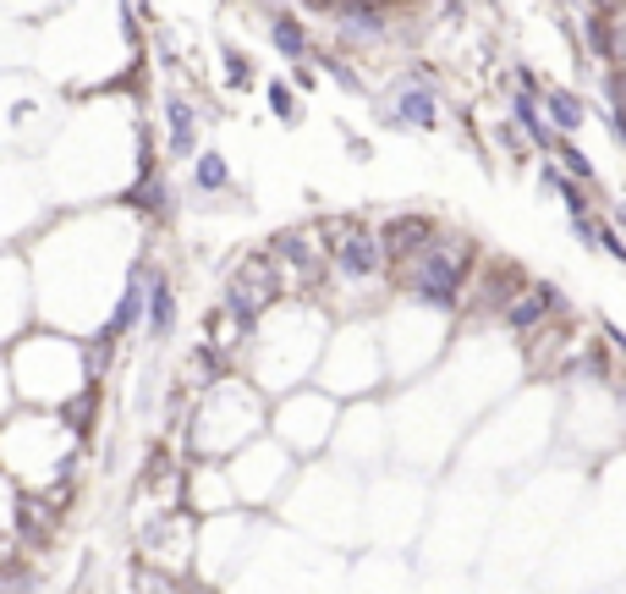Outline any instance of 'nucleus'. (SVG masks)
<instances>
[{
	"label": "nucleus",
	"mask_w": 626,
	"mask_h": 594,
	"mask_svg": "<svg viewBox=\"0 0 626 594\" xmlns=\"http://www.w3.org/2000/svg\"><path fill=\"white\" fill-rule=\"evenodd\" d=\"M143 237H149V226L122 204L55 210L23 242L39 325L61 330V336H77V342L105 336L127 276L143 265Z\"/></svg>",
	"instance_id": "f257e3e1"
},
{
	"label": "nucleus",
	"mask_w": 626,
	"mask_h": 594,
	"mask_svg": "<svg viewBox=\"0 0 626 594\" xmlns=\"http://www.w3.org/2000/svg\"><path fill=\"white\" fill-rule=\"evenodd\" d=\"M39 177L55 210H105L122 204L154 172V138L127 89L72 100L55 138L39 149Z\"/></svg>",
	"instance_id": "f03ea898"
},
{
	"label": "nucleus",
	"mask_w": 626,
	"mask_h": 594,
	"mask_svg": "<svg viewBox=\"0 0 626 594\" xmlns=\"http://www.w3.org/2000/svg\"><path fill=\"white\" fill-rule=\"evenodd\" d=\"M330 308L319 298H286L258 319V330L247 336V347L237 358V375H247L264 396H292L303 386L319 380V358L330 347Z\"/></svg>",
	"instance_id": "7ed1b4c3"
},
{
	"label": "nucleus",
	"mask_w": 626,
	"mask_h": 594,
	"mask_svg": "<svg viewBox=\"0 0 626 594\" xmlns=\"http://www.w3.org/2000/svg\"><path fill=\"white\" fill-rule=\"evenodd\" d=\"M0 358H7L17 407H34V413H61L66 418L72 407H82L100 391L94 369H88V342L44 330V325H34L23 342H12Z\"/></svg>",
	"instance_id": "20e7f679"
},
{
	"label": "nucleus",
	"mask_w": 626,
	"mask_h": 594,
	"mask_svg": "<svg viewBox=\"0 0 626 594\" xmlns=\"http://www.w3.org/2000/svg\"><path fill=\"white\" fill-rule=\"evenodd\" d=\"M82 457V430L61 413L17 407L0 424V473H7L28 501H44L55 490H72V468Z\"/></svg>",
	"instance_id": "39448f33"
},
{
	"label": "nucleus",
	"mask_w": 626,
	"mask_h": 594,
	"mask_svg": "<svg viewBox=\"0 0 626 594\" xmlns=\"http://www.w3.org/2000/svg\"><path fill=\"white\" fill-rule=\"evenodd\" d=\"M258 435H270V396L237 369L220 375L209 391H199L182 424V446L193 463H231Z\"/></svg>",
	"instance_id": "423d86ee"
},
{
	"label": "nucleus",
	"mask_w": 626,
	"mask_h": 594,
	"mask_svg": "<svg viewBox=\"0 0 626 594\" xmlns=\"http://www.w3.org/2000/svg\"><path fill=\"white\" fill-rule=\"evenodd\" d=\"M341 594V561L324 545H308L303 534L281 529V523H264L253 561L237 572V583L226 594Z\"/></svg>",
	"instance_id": "0eeeda50"
},
{
	"label": "nucleus",
	"mask_w": 626,
	"mask_h": 594,
	"mask_svg": "<svg viewBox=\"0 0 626 594\" xmlns=\"http://www.w3.org/2000/svg\"><path fill=\"white\" fill-rule=\"evenodd\" d=\"M478 248L473 237L462 231H439L418 260H407L401 270H391V287L401 292V303L412 308H429V314H445V319H457L462 303H468V287L478 276Z\"/></svg>",
	"instance_id": "6e6552de"
},
{
	"label": "nucleus",
	"mask_w": 626,
	"mask_h": 594,
	"mask_svg": "<svg viewBox=\"0 0 626 594\" xmlns=\"http://www.w3.org/2000/svg\"><path fill=\"white\" fill-rule=\"evenodd\" d=\"M352 523H357V479L335 463H308L281 501V529L330 551L357 534Z\"/></svg>",
	"instance_id": "1a4fd4ad"
},
{
	"label": "nucleus",
	"mask_w": 626,
	"mask_h": 594,
	"mask_svg": "<svg viewBox=\"0 0 626 594\" xmlns=\"http://www.w3.org/2000/svg\"><path fill=\"white\" fill-rule=\"evenodd\" d=\"M385 347H380V325L363 319V314H352L330 330V347L319 358V391H330L341 407L352 402H374V391L385 386Z\"/></svg>",
	"instance_id": "9d476101"
},
{
	"label": "nucleus",
	"mask_w": 626,
	"mask_h": 594,
	"mask_svg": "<svg viewBox=\"0 0 626 594\" xmlns=\"http://www.w3.org/2000/svg\"><path fill=\"white\" fill-rule=\"evenodd\" d=\"M324 242H330V281H324V287L346 292V298H352L346 308H363L357 298L391 281V260H385L380 226L352 220V215H330V220H324Z\"/></svg>",
	"instance_id": "9b49d317"
},
{
	"label": "nucleus",
	"mask_w": 626,
	"mask_h": 594,
	"mask_svg": "<svg viewBox=\"0 0 626 594\" xmlns=\"http://www.w3.org/2000/svg\"><path fill=\"white\" fill-rule=\"evenodd\" d=\"M335 424H341V402H335L330 391H319V386H303V391L270 402V435H276L303 468L330 457Z\"/></svg>",
	"instance_id": "f8f14e48"
},
{
	"label": "nucleus",
	"mask_w": 626,
	"mask_h": 594,
	"mask_svg": "<svg viewBox=\"0 0 626 594\" xmlns=\"http://www.w3.org/2000/svg\"><path fill=\"white\" fill-rule=\"evenodd\" d=\"M226 473H231V490H237L242 513L264 518V513H281V501H286V490L297 484L303 463H297L276 435H258L253 446H242V452L226 463Z\"/></svg>",
	"instance_id": "ddd939ff"
},
{
	"label": "nucleus",
	"mask_w": 626,
	"mask_h": 594,
	"mask_svg": "<svg viewBox=\"0 0 626 594\" xmlns=\"http://www.w3.org/2000/svg\"><path fill=\"white\" fill-rule=\"evenodd\" d=\"M258 534H264V518H253V513H226V518L199 523L193 583H209V589H220V594H226V589L237 583V572L253 561Z\"/></svg>",
	"instance_id": "4468645a"
},
{
	"label": "nucleus",
	"mask_w": 626,
	"mask_h": 594,
	"mask_svg": "<svg viewBox=\"0 0 626 594\" xmlns=\"http://www.w3.org/2000/svg\"><path fill=\"white\" fill-rule=\"evenodd\" d=\"M276 303H286V287H281V270H276V260L264 248H247V253H237V265L226 270V281H220V298H215V308L226 314V319H237L247 336L258 330V319L270 314Z\"/></svg>",
	"instance_id": "2eb2a0df"
},
{
	"label": "nucleus",
	"mask_w": 626,
	"mask_h": 594,
	"mask_svg": "<svg viewBox=\"0 0 626 594\" xmlns=\"http://www.w3.org/2000/svg\"><path fill=\"white\" fill-rule=\"evenodd\" d=\"M132 551H138V567L170 578L176 589L193 583V556H199V518L188 513H154L132 529Z\"/></svg>",
	"instance_id": "dca6fc26"
},
{
	"label": "nucleus",
	"mask_w": 626,
	"mask_h": 594,
	"mask_svg": "<svg viewBox=\"0 0 626 594\" xmlns=\"http://www.w3.org/2000/svg\"><path fill=\"white\" fill-rule=\"evenodd\" d=\"M264 253L276 260L286 298H314V292L330 281V242H324V220H297V226H281L270 242H264Z\"/></svg>",
	"instance_id": "f3484780"
},
{
	"label": "nucleus",
	"mask_w": 626,
	"mask_h": 594,
	"mask_svg": "<svg viewBox=\"0 0 626 594\" xmlns=\"http://www.w3.org/2000/svg\"><path fill=\"white\" fill-rule=\"evenodd\" d=\"M50 215H55V204H50V193H44L39 165L7 154V160H0V248L28 242Z\"/></svg>",
	"instance_id": "a211bd4d"
},
{
	"label": "nucleus",
	"mask_w": 626,
	"mask_h": 594,
	"mask_svg": "<svg viewBox=\"0 0 626 594\" xmlns=\"http://www.w3.org/2000/svg\"><path fill=\"white\" fill-rule=\"evenodd\" d=\"M374 111H380V127H391V132H434V127H439V116H445L439 77H434V72H423V66L396 72V77L385 83V89H380Z\"/></svg>",
	"instance_id": "6ab92c4d"
},
{
	"label": "nucleus",
	"mask_w": 626,
	"mask_h": 594,
	"mask_svg": "<svg viewBox=\"0 0 626 594\" xmlns=\"http://www.w3.org/2000/svg\"><path fill=\"white\" fill-rule=\"evenodd\" d=\"M385 457H391V424H385L380 402H352V407H341L335 441H330V463L357 479V473H374Z\"/></svg>",
	"instance_id": "aec40b11"
},
{
	"label": "nucleus",
	"mask_w": 626,
	"mask_h": 594,
	"mask_svg": "<svg viewBox=\"0 0 626 594\" xmlns=\"http://www.w3.org/2000/svg\"><path fill=\"white\" fill-rule=\"evenodd\" d=\"M34 325H39V314H34L28 260H23V248H0V353L12 342H23Z\"/></svg>",
	"instance_id": "412c9836"
},
{
	"label": "nucleus",
	"mask_w": 626,
	"mask_h": 594,
	"mask_svg": "<svg viewBox=\"0 0 626 594\" xmlns=\"http://www.w3.org/2000/svg\"><path fill=\"white\" fill-rule=\"evenodd\" d=\"M159 143L170 160H199L209 143H204V105L182 89V83H165L159 89Z\"/></svg>",
	"instance_id": "4be33fe9"
},
{
	"label": "nucleus",
	"mask_w": 626,
	"mask_h": 594,
	"mask_svg": "<svg viewBox=\"0 0 626 594\" xmlns=\"http://www.w3.org/2000/svg\"><path fill=\"white\" fill-rule=\"evenodd\" d=\"M182 513L199 518V523L226 518V513H242L226 463H193V457H188V473H182Z\"/></svg>",
	"instance_id": "5701e85b"
},
{
	"label": "nucleus",
	"mask_w": 626,
	"mask_h": 594,
	"mask_svg": "<svg viewBox=\"0 0 626 594\" xmlns=\"http://www.w3.org/2000/svg\"><path fill=\"white\" fill-rule=\"evenodd\" d=\"M572 314V303H566V292L555 287V281H527L511 303H506V330L511 336H539V330H550L555 319H566Z\"/></svg>",
	"instance_id": "b1692460"
},
{
	"label": "nucleus",
	"mask_w": 626,
	"mask_h": 594,
	"mask_svg": "<svg viewBox=\"0 0 626 594\" xmlns=\"http://www.w3.org/2000/svg\"><path fill=\"white\" fill-rule=\"evenodd\" d=\"M330 28H335V50H380L391 39V12L385 7H363V0H352V7H330L324 12Z\"/></svg>",
	"instance_id": "393cba45"
},
{
	"label": "nucleus",
	"mask_w": 626,
	"mask_h": 594,
	"mask_svg": "<svg viewBox=\"0 0 626 594\" xmlns=\"http://www.w3.org/2000/svg\"><path fill=\"white\" fill-rule=\"evenodd\" d=\"M445 226L434 220V215H423V210H407V215H391L385 226H380V242H385V260H391V270H401L407 260H418V253L439 237Z\"/></svg>",
	"instance_id": "a878e982"
},
{
	"label": "nucleus",
	"mask_w": 626,
	"mask_h": 594,
	"mask_svg": "<svg viewBox=\"0 0 626 594\" xmlns=\"http://www.w3.org/2000/svg\"><path fill=\"white\" fill-rule=\"evenodd\" d=\"M264 23H270V45H276V55H281V61H292V66L319 61V39H314V28H308V17H303V12L264 7Z\"/></svg>",
	"instance_id": "bb28decb"
},
{
	"label": "nucleus",
	"mask_w": 626,
	"mask_h": 594,
	"mask_svg": "<svg viewBox=\"0 0 626 594\" xmlns=\"http://www.w3.org/2000/svg\"><path fill=\"white\" fill-rule=\"evenodd\" d=\"M188 193L204 199V204H237L242 188H237V172L220 149H204L193 165H188Z\"/></svg>",
	"instance_id": "cd10ccee"
},
{
	"label": "nucleus",
	"mask_w": 626,
	"mask_h": 594,
	"mask_svg": "<svg viewBox=\"0 0 626 594\" xmlns=\"http://www.w3.org/2000/svg\"><path fill=\"white\" fill-rule=\"evenodd\" d=\"M170 330H176V281H170L165 265L149 260V314H143V342L159 347Z\"/></svg>",
	"instance_id": "c85d7f7f"
},
{
	"label": "nucleus",
	"mask_w": 626,
	"mask_h": 594,
	"mask_svg": "<svg viewBox=\"0 0 626 594\" xmlns=\"http://www.w3.org/2000/svg\"><path fill=\"white\" fill-rule=\"evenodd\" d=\"M506 111H511V127L522 132V143H527V149H539L545 160L555 154V143H561V138H555V127H550V116H545V105H539V100H527V94H516V89H511Z\"/></svg>",
	"instance_id": "c756f323"
},
{
	"label": "nucleus",
	"mask_w": 626,
	"mask_h": 594,
	"mask_svg": "<svg viewBox=\"0 0 626 594\" xmlns=\"http://www.w3.org/2000/svg\"><path fill=\"white\" fill-rule=\"evenodd\" d=\"M545 116H550V127H555V138H577L583 132V122H588V105L572 94V89H561V83H550L545 89Z\"/></svg>",
	"instance_id": "7c9ffc66"
},
{
	"label": "nucleus",
	"mask_w": 626,
	"mask_h": 594,
	"mask_svg": "<svg viewBox=\"0 0 626 594\" xmlns=\"http://www.w3.org/2000/svg\"><path fill=\"white\" fill-rule=\"evenodd\" d=\"M215 55H220V72H226V89H231V94H242V89H253V83H258L253 61H247L231 39H220V45H215Z\"/></svg>",
	"instance_id": "2f4dec72"
},
{
	"label": "nucleus",
	"mask_w": 626,
	"mask_h": 594,
	"mask_svg": "<svg viewBox=\"0 0 626 594\" xmlns=\"http://www.w3.org/2000/svg\"><path fill=\"white\" fill-rule=\"evenodd\" d=\"M264 105H270V116H276V122H297V116H303L292 77H264Z\"/></svg>",
	"instance_id": "473e14b6"
},
{
	"label": "nucleus",
	"mask_w": 626,
	"mask_h": 594,
	"mask_svg": "<svg viewBox=\"0 0 626 594\" xmlns=\"http://www.w3.org/2000/svg\"><path fill=\"white\" fill-rule=\"evenodd\" d=\"M23 501H28V495H23L7 473H0V540H12V534L23 529Z\"/></svg>",
	"instance_id": "72a5a7b5"
},
{
	"label": "nucleus",
	"mask_w": 626,
	"mask_h": 594,
	"mask_svg": "<svg viewBox=\"0 0 626 594\" xmlns=\"http://www.w3.org/2000/svg\"><path fill=\"white\" fill-rule=\"evenodd\" d=\"M555 165H561V172H566L577 188H593V165H588V154H583L577 143L561 138V143H555Z\"/></svg>",
	"instance_id": "f704fd0d"
},
{
	"label": "nucleus",
	"mask_w": 626,
	"mask_h": 594,
	"mask_svg": "<svg viewBox=\"0 0 626 594\" xmlns=\"http://www.w3.org/2000/svg\"><path fill=\"white\" fill-rule=\"evenodd\" d=\"M593 242L610 253V260H621V265H626V237H621L615 226H604V220H599V237H593Z\"/></svg>",
	"instance_id": "c9c22d12"
},
{
	"label": "nucleus",
	"mask_w": 626,
	"mask_h": 594,
	"mask_svg": "<svg viewBox=\"0 0 626 594\" xmlns=\"http://www.w3.org/2000/svg\"><path fill=\"white\" fill-rule=\"evenodd\" d=\"M17 413V396H12V375H7V358H0V424Z\"/></svg>",
	"instance_id": "e433bc0d"
},
{
	"label": "nucleus",
	"mask_w": 626,
	"mask_h": 594,
	"mask_svg": "<svg viewBox=\"0 0 626 594\" xmlns=\"http://www.w3.org/2000/svg\"><path fill=\"white\" fill-rule=\"evenodd\" d=\"M176 594H220V589H209V583H182Z\"/></svg>",
	"instance_id": "4c0bfd02"
},
{
	"label": "nucleus",
	"mask_w": 626,
	"mask_h": 594,
	"mask_svg": "<svg viewBox=\"0 0 626 594\" xmlns=\"http://www.w3.org/2000/svg\"><path fill=\"white\" fill-rule=\"evenodd\" d=\"M610 220H615V231H626V199H621V204L610 210Z\"/></svg>",
	"instance_id": "58836bf2"
}]
</instances>
